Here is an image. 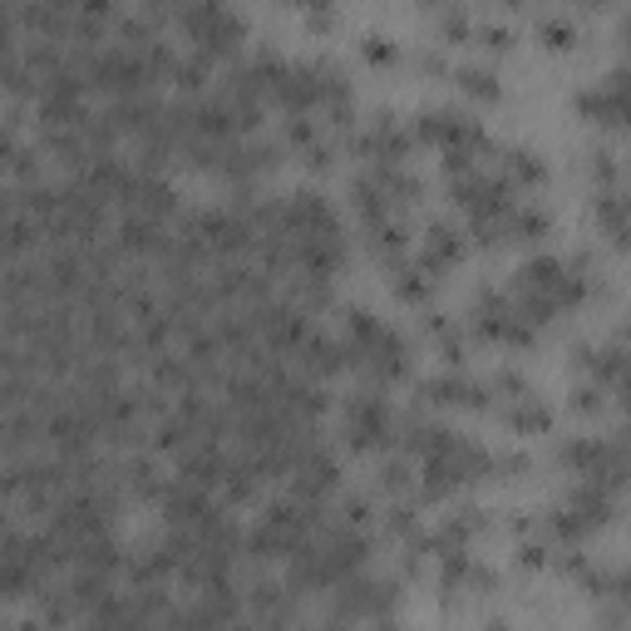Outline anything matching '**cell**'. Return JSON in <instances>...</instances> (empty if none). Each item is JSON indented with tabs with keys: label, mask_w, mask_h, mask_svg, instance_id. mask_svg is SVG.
Wrapping results in <instances>:
<instances>
[{
	"label": "cell",
	"mask_w": 631,
	"mask_h": 631,
	"mask_svg": "<svg viewBox=\"0 0 631 631\" xmlns=\"http://www.w3.org/2000/svg\"><path fill=\"white\" fill-rule=\"evenodd\" d=\"M79 5V15H85V21H104L109 11H114V0H75Z\"/></svg>",
	"instance_id": "cell-32"
},
{
	"label": "cell",
	"mask_w": 631,
	"mask_h": 631,
	"mask_svg": "<svg viewBox=\"0 0 631 631\" xmlns=\"http://www.w3.org/2000/svg\"><path fill=\"white\" fill-rule=\"evenodd\" d=\"M370 514H375L370 499H361V493L341 503V523H345V528H365V523H370Z\"/></svg>",
	"instance_id": "cell-28"
},
{
	"label": "cell",
	"mask_w": 631,
	"mask_h": 631,
	"mask_svg": "<svg viewBox=\"0 0 631 631\" xmlns=\"http://www.w3.org/2000/svg\"><path fill=\"white\" fill-rule=\"evenodd\" d=\"M592 223L602 227V237H607L617 252H631V198L627 193L597 188V193H592Z\"/></svg>",
	"instance_id": "cell-5"
},
{
	"label": "cell",
	"mask_w": 631,
	"mask_h": 631,
	"mask_svg": "<svg viewBox=\"0 0 631 631\" xmlns=\"http://www.w3.org/2000/svg\"><path fill=\"white\" fill-rule=\"evenodd\" d=\"M607 395L611 390L602 386V380H588V375H582L578 386H572V409H578V415H602V409H607Z\"/></svg>",
	"instance_id": "cell-20"
},
{
	"label": "cell",
	"mask_w": 631,
	"mask_h": 631,
	"mask_svg": "<svg viewBox=\"0 0 631 631\" xmlns=\"http://www.w3.org/2000/svg\"><path fill=\"white\" fill-rule=\"evenodd\" d=\"M503 425L514 429V434H547V429H553V405H543V400L528 390V395L503 405Z\"/></svg>",
	"instance_id": "cell-11"
},
{
	"label": "cell",
	"mask_w": 631,
	"mask_h": 631,
	"mask_svg": "<svg viewBox=\"0 0 631 631\" xmlns=\"http://www.w3.org/2000/svg\"><path fill=\"white\" fill-rule=\"evenodd\" d=\"M454 85H459L474 104H499L503 99V85H499V75H493V65H459L454 70Z\"/></svg>",
	"instance_id": "cell-13"
},
{
	"label": "cell",
	"mask_w": 631,
	"mask_h": 631,
	"mask_svg": "<svg viewBox=\"0 0 631 631\" xmlns=\"http://www.w3.org/2000/svg\"><path fill=\"white\" fill-rule=\"evenodd\" d=\"M547 563H553V543H547V538H523V543H518V567H523V572H543Z\"/></svg>",
	"instance_id": "cell-25"
},
{
	"label": "cell",
	"mask_w": 631,
	"mask_h": 631,
	"mask_svg": "<svg viewBox=\"0 0 631 631\" xmlns=\"http://www.w3.org/2000/svg\"><path fill=\"white\" fill-rule=\"evenodd\" d=\"M617 341H621V345H631V311H627V321L617 326Z\"/></svg>",
	"instance_id": "cell-33"
},
{
	"label": "cell",
	"mask_w": 631,
	"mask_h": 631,
	"mask_svg": "<svg viewBox=\"0 0 631 631\" xmlns=\"http://www.w3.org/2000/svg\"><path fill=\"white\" fill-rule=\"evenodd\" d=\"M386 533H390V538H405V543L419 533V508H415V503H409V499H395V508L386 514Z\"/></svg>",
	"instance_id": "cell-21"
},
{
	"label": "cell",
	"mask_w": 631,
	"mask_h": 631,
	"mask_svg": "<svg viewBox=\"0 0 631 631\" xmlns=\"http://www.w3.org/2000/svg\"><path fill=\"white\" fill-rule=\"evenodd\" d=\"M621 35H627V54H631V15H627V21H621Z\"/></svg>",
	"instance_id": "cell-34"
},
{
	"label": "cell",
	"mask_w": 631,
	"mask_h": 631,
	"mask_svg": "<svg viewBox=\"0 0 631 631\" xmlns=\"http://www.w3.org/2000/svg\"><path fill=\"white\" fill-rule=\"evenodd\" d=\"M528 469H533V459H528V454H518V450L493 454V479H523Z\"/></svg>",
	"instance_id": "cell-27"
},
{
	"label": "cell",
	"mask_w": 631,
	"mask_h": 631,
	"mask_svg": "<svg viewBox=\"0 0 631 631\" xmlns=\"http://www.w3.org/2000/svg\"><path fill=\"white\" fill-rule=\"evenodd\" d=\"M395 409H390V400L380 395V386L361 390V395L345 405V444H351L355 454H370V450H386L390 439H395Z\"/></svg>",
	"instance_id": "cell-1"
},
{
	"label": "cell",
	"mask_w": 631,
	"mask_h": 631,
	"mask_svg": "<svg viewBox=\"0 0 631 631\" xmlns=\"http://www.w3.org/2000/svg\"><path fill=\"white\" fill-rule=\"evenodd\" d=\"M538 40H543V50L567 54L578 45V25L567 21V15H543V21H538Z\"/></svg>",
	"instance_id": "cell-18"
},
{
	"label": "cell",
	"mask_w": 631,
	"mask_h": 631,
	"mask_svg": "<svg viewBox=\"0 0 631 631\" xmlns=\"http://www.w3.org/2000/svg\"><path fill=\"white\" fill-rule=\"evenodd\" d=\"M434 287H439V272L429 267L425 257L390 262V296L395 301H405V306H429V301H434Z\"/></svg>",
	"instance_id": "cell-7"
},
{
	"label": "cell",
	"mask_w": 631,
	"mask_h": 631,
	"mask_svg": "<svg viewBox=\"0 0 631 631\" xmlns=\"http://www.w3.org/2000/svg\"><path fill=\"white\" fill-rule=\"evenodd\" d=\"M588 173H592V182H597V188H617V178H621V168H617V159H611V149H592L588 153Z\"/></svg>",
	"instance_id": "cell-26"
},
{
	"label": "cell",
	"mask_w": 631,
	"mask_h": 631,
	"mask_svg": "<svg viewBox=\"0 0 631 631\" xmlns=\"http://www.w3.org/2000/svg\"><path fill=\"white\" fill-rule=\"evenodd\" d=\"M301 163H306V173H326L331 168V143H311V149L301 153Z\"/></svg>",
	"instance_id": "cell-30"
},
{
	"label": "cell",
	"mask_w": 631,
	"mask_h": 631,
	"mask_svg": "<svg viewBox=\"0 0 631 631\" xmlns=\"http://www.w3.org/2000/svg\"><path fill=\"white\" fill-rule=\"evenodd\" d=\"M474 45H479L483 54H514L518 35L508 30V25H479V30H474Z\"/></svg>",
	"instance_id": "cell-23"
},
{
	"label": "cell",
	"mask_w": 631,
	"mask_h": 631,
	"mask_svg": "<svg viewBox=\"0 0 631 631\" xmlns=\"http://www.w3.org/2000/svg\"><path fill=\"white\" fill-rule=\"evenodd\" d=\"M415 469H409V454H395V459L380 464V493H390V499H409V489H415Z\"/></svg>",
	"instance_id": "cell-17"
},
{
	"label": "cell",
	"mask_w": 631,
	"mask_h": 631,
	"mask_svg": "<svg viewBox=\"0 0 631 631\" xmlns=\"http://www.w3.org/2000/svg\"><path fill=\"white\" fill-rule=\"evenodd\" d=\"M450 464L459 469V479H464V483L493 479V450H483V444H469V439H454Z\"/></svg>",
	"instance_id": "cell-14"
},
{
	"label": "cell",
	"mask_w": 631,
	"mask_h": 631,
	"mask_svg": "<svg viewBox=\"0 0 631 631\" xmlns=\"http://www.w3.org/2000/svg\"><path fill=\"white\" fill-rule=\"evenodd\" d=\"M450 193H454V207H459L469 223H479V217H503V213H514V198L518 188L503 173H464V178H450Z\"/></svg>",
	"instance_id": "cell-2"
},
{
	"label": "cell",
	"mask_w": 631,
	"mask_h": 631,
	"mask_svg": "<svg viewBox=\"0 0 631 631\" xmlns=\"http://www.w3.org/2000/svg\"><path fill=\"white\" fill-rule=\"evenodd\" d=\"M489 395H493L489 380L469 375L464 365H450L444 375L425 380V400L439 405V409H489Z\"/></svg>",
	"instance_id": "cell-3"
},
{
	"label": "cell",
	"mask_w": 631,
	"mask_h": 631,
	"mask_svg": "<svg viewBox=\"0 0 631 631\" xmlns=\"http://www.w3.org/2000/svg\"><path fill=\"white\" fill-rule=\"evenodd\" d=\"M301 365H306V375H316V380H331V375L351 370V355H345V341H331V336H306V345H301Z\"/></svg>",
	"instance_id": "cell-10"
},
{
	"label": "cell",
	"mask_w": 631,
	"mask_h": 631,
	"mask_svg": "<svg viewBox=\"0 0 631 631\" xmlns=\"http://www.w3.org/2000/svg\"><path fill=\"white\" fill-rule=\"evenodd\" d=\"M336 459L331 454H321V450H306L296 459V469H291V499H301V503H321L326 493L336 489Z\"/></svg>",
	"instance_id": "cell-4"
},
{
	"label": "cell",
	"mask_w": 631,
	"mask_h": 631,
	"mask_svg": "<svg viewBox=\"0 0 631 631\" xmlns=\"http://www.w3.org/2000/svg\"><path fill=\"white\" fill-rule=\"evenodd\" d=\"M469 237L459 232L454 223H429L425 227V262L434 272H450V267H459L464 257H469Z\"/></svg>",
	"instance_id": "cell-9"
},
{
	"label": "cell",
	"mask_w": 631,
	"mask_h": 631,
	"mask_svg": "<svg viewBox=\"0 0 631 631\" xmlns=\"http://www.w3.org/2000/svg\"><path fill=\"white\" fill-rule=\"evenodd\" d=\"M503 178L514 182L518 193H538V188H547V163L533 149H508L503 153Z\"/></svg>",
	"instance_id": "cell-12"
},
{
	"label": "cell",
	"mask_w": 631,
	"mask_h": 631,
	"mask_svg": "<svg viewBox=\"0 0 631 631\" xmlns=\"http://www.w3.org/2000/svg\"><path fill=\"white\" fill-rule=\"evenodd\" d=\"M405 434H400V444H405L409 459H434V454H450L454 450V429L439 425V419H405Z\"/></svg>",
	"instance_id": "cell-8"
},
{
	"label": "cell",
	"mask_w": 631,
	"mask_h": 631,
	"mask_svg": "<svg viewBox=\"0 0 631 631\" xmlns=\"http://www.w3.org/2000/svg\"><path fill=\"white\" fill-rule=\"evenodd\" d=\"M361 60L370 70H395L400 50H395V40H386V35H365V40H361Z\"/></svg>",
	"instance_id": "cell-22"
},
{
	"label": "cell",
	"mask_w": 631,
	"mask_h": 631,
	"mask_svg": "<svg viewBox=\"0 0 631 631\" xmlns=\"http://www.w3.org/2000/svg\"><path fill=\"white\" fill-rule=\"evenodd\" d=\"M489 386L499 390L503 400H518V395H528V380H523V375H518V370H499V375H493V380H489Z\"/></svg>",
	"instance_id": "cell-29"
},
{
	"label": "cell",
	"mask_w": 631,
	"mask_h": 631,
	"mask_svg": "<svg viewBox=\"0 0 631 631\" xmlns=\"http://www.w3.org/2000/svg\"><path fill=\"white\" fill-rule=\"evenodd\" d=\"M281 139H287L291 149L306 153L311 143H321V114H287V124H281Z\"/></svg>",
	"instance_id": "cell-19"
},
{
	"label": "cell",
	"mask_w": 631,
	"mask_h": 631,
	"mask_svg": "<svg viewBox=\"0 0 631 631\" xmlns=\"http://www.w3.org/2000/svg\"><path fill=\"white\" fill-rule=\"evenodd\" d=\"M567 508L582 518V528L588 533H597V528H607L611 523V514H617V493L607 489V483H597V479H578L572 489H567Z\"/></svg>",
	"instance_id": "cell-6"
},
{
	"label": "cell",
	"mask_w": 631,
	"mask_h": 631,
	"mask_svg": "<svg viewBox=\"0 0 631 631\" xmlns=\"http://www.w3.org/2000/svg\"><path fill=\"white\" fill-rule=\"evenodd\" d=\"M602 454H607V439H592V434H578V439H567L563 444V454H557V459L567 464V469L572 474H582V479H588L592 469H597L602 464Z\"/></svg>",
	"instance_id": "cell-16"
},
{
	"label": "cell",
	"mask_w": 631,
	"mask_h": 631,
	"mask_svg": "<svg viewBox=\"0 0 631 631\" xmlns=\"http://www.w3.org/2000/svg\"><path fill=\"white\" fill-rule=\"evenodd\" d=\"M508 232H514V242H543V237H553V213H543V207L533 203H518L514 213H508Z\"/></svg>",
	"instance_id": "cell-15"
},
{
	"label": "cell",
	"mask_w": 631,
	"mask_h": 631,
	"mask_svg": "<svg viewBox=\"0 0 631 631\" xmlns=\"http://www.w3.org/2000/svg\"><path fill=\"white\" fill-rule=\"evenodd\" d=\"M474 30H479V25H474L459 5H454L450 15H439V35H444V45H474Z\"/></svg>",
	"instance_id": "cell-24"
},
{
	"label": "cell",
	"mask_w": 631,
	"mask_h": 631,
	"mask_svg": "<svg viewBox=\"0 0 631 631\" xmlns=\"http://www.w3.org/2000/svg\"><path fill=\"white\" fill-rule=\"evenodd\" d=\"M419 70H425V75H450V60L439 50H419Z\"/></svg>",
	"instance_id": "cell-31"
}]
</instances>
